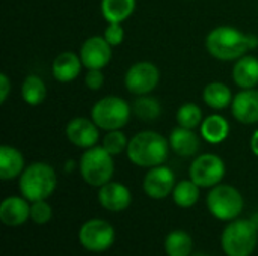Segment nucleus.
I'll list each match as a JSON object with an SVG mask.
<instances>
[{
	"label": "nucleus",
	"instance_id": "nucleus-25",
	"mask_svg": "<svg viewBox=\"0 0 258 256\" xmlns=\"http://www.w3.org/2000/svg\"><path fill=\"white\" fill-rule=\"evenodd\" d=\"M133 115L142 122H154L162 115V104L157 98L148 95H139L132 104Z\"/></svg>",
	"mask_w": 258,
	"mask_h": 256
},
{
	"label": "nucleus",
	"instance_id": "nucleus-12",
	"mask_svg": "<svg viewBox=\"0 0 258 256\" xmlns=\"http://www.w3.org/2000/svg\"><path fill=\"white\" fill-rule=\"evenodd\" d=\"M112 45L104 36H89L80 47L79 56L86 69H103L112 60Z\"/></svg>",
	"mask_w": 258,
	"mask_h": 256
},
{
	"label": "nucleus",
	"instance_id": "nucleus-1",
	"mask_svg": "<svg viewBox=\"0 0 258 256\" xmlns=\"http://www.w3.org/2000/svg\"><path fill=\"white\" fill-rule=\"evenodd\" d=\"M207 53L221 62H236L258 47V36L233 26H218L206 36Z\"/></svg>",
	"mask_w": 258,
	"mask_h": 256
},
{
	"label": "nucleus",
	"instance_id": "nucleus-7",
	"mask_svg": "<svg viewBox=\"0 0 258 256\" xmlns=\"http://www.w3.org/2000/svg\"><path fill=\"white\" fill-rule=\"evenodd\" d=\"M245 201L242 193L230 184H218L207 195V208L210 214L222 222L236 220L243 211Z\"/></svg>",
	"mask_w": 258,
	"mask_h": 256
},
{
	"label": "nucleus",
	"instance_id": "nucleus-29",
	"mask_svg": "<svg viewBox=\"0 0 258 256\" xmlns=\"http://www.w3.org/2000/svg\"><path fill=\"white\" fill-rule=\"evenodd\" d=\"M110 155H119L127 151L128 146V139L122 133V130H112L106 131L103 137V145H101Z\"/></svg>",
	"mask_w": 258,
	"mask_h": 256
},
{
	"label": "nucleus",
	"instance_id": "nucleus-23",
	"mask_svg": "<svg viewBox=\"0 0 258 256\" xmlns=\"http://www.w3.org/2000/svg\"><path fill=\"white\" fill-rule=\"evenodd\" d=\"M136 0H101L100 11L107 23H122L133 15Z\"/></svg>",
	"mask_w": 258,
	"mask_h": 256
},
{
	"label": "nucleus",
	"instance_id": "nucleus-24",
	"mask_svg": "<svg viewBox=\"0 0 258 256\" xmlns=\"http://www.w3.org/2000/svg\"><path fill=\"white\" fill-rule=\"evenodd\" d=\"M20 94H21V98L26 104L39 106L47 98V84L39 75L29 74L21 83Z\"/></svg>",
	"mask_w": 258,
	"mask_h": 256
},
{
	"label": "nucleus",
	"instance_id": "nucleus-14",
	"mask_svg": "<svg viewBox=\"0 0 258 256\" xmlns=\"http://www.w3.org/2000/svg\"><path fill=\"white\" fill-rule=\"evenodd\" d=\"M233 118L243 125L258 124V89H240L231 103Z\"/></svg>",
	"mask_w": 258,
	"mask_h": 256
},
{
	"label": "nucleus",
	"instance_id": "nucleus-33",
	"mask_svg": "<svg viewBox=\"0 0 258 256\" xmlns=\"http://www.w3.org/2000/svg\"><path fill=\"white\" fill-rule=\"evenodd\" d=\"M9 94H11V80L5 72H2L0 74V103L2 104L8 100Z\"/></svg>",
	"mask_w": 258,
	"mask_h": 256
},
{
	"label": "nucleus",
	"instance_id": "nucleus-6",
	"mask_svg": "<svg viewBox=\"0 0 258 256\" xmlns=\"http://www.w3.org/2000/svg\"><path fill=\"white\" fill-rule=\"evenodd\" d=\"M258 228L251 219H236L222 232L221 244L227 256H251L257 247Z\"/></svg>",
	"mask_w": 258,
	"mask_h": 256
},
{
	"label": "nucleus",
	"instance_id": "nucleus-34",
	"mask_svg": "<svg viewBox=\"0 0 258 256\" xmlns=\"http://www.w3.org/2000/svg\"><path fill=\"white\" fill-rule=\"evenodd\" d=\"M251 151L254 152V155L258 157V128L254 131V134H252V137H251Z\"/></svg>",
	"mask_w": 258,
	"mask_h": 256
},
{
	"label": "nucleus",
	"instance_id": "nucleus-21",
	"mask_svg": "<svg viewBox=\"0 0 258 256\" xmlns=\"http://www.w3.org/2000/svg\"><path fill=\"white\" fill-rule=\"evenodd\" d=\"M24 155L11 145L0 146V178L3 181L20 177L24 170Z\"/></svg>",
	"mask_w": 258,
	"mask_h": 256
},
{
	"label": "nucleus",
	"instance_id": "nucleus-28",
	"mask_svg": "<svg viewBox=\"0 0 258 256\" xmlns=\"http://www.w3.org/2000/svg\"><path fill=\"white\" fill-rule=\"evenodd\" d=\"M175 119H177V124L180 127L195 130L204 121L203 109L198 104H195V103H184V104H181L178 107Z\"/></svg>",
	"mask_w": 258,
	"mask_h": 256
},
{
	"label": "nucleus",
	"instance_id": "nucleus-22",
	"mask_svg": "<svg viewBox=\"0 0 258 256\" xmlns=\"http://www.w3.org/2000/svg\"><path fill=\"white\" fill-rule=\"evenodd\" d=\"M233 92L228 84L222 81H212L203 89V101L213 110H224L233 103Z\"/></svg>",
	"mask_w": 258,
	"mask_h": 256
},
{
	"label": "nucleus",
	"instance_id": "nucleus-19",
	"mask_svg": "<svg viewBox=\"0 0 258 256\" xmlns=\"http://www.w3.org/2000/svg\"><path fill=\"white\" fill-rule=\"evenodd\" d=\"M233 81L240 89H254L258 86V57L245 54L233 66Z\"/></svg>",
	"mask_w": 258,
	"mask_h": 256
},
{
	"label": "nucleus",
	"instance_id": "nucleus-20",
	"mask_svg": "<svg viewBox=\"0 0 258 256\" xmlns=\"http://www.w3.org/2000/svg\"><path fill=\"white\" fill-rule=\"evenodd\" d=\"M230 122L225 116L219 113H213L204 118V121L200 125V134L201 137L210 143V145H218L227 140L230 136Z\"/></svg>",
	"mask_w": 258,
	"mask_h": 256
},
{
	"label": "nucleus",
	"instance_id": "nucleus-2",
	"mask_svg": "<svg viewBox=\"0 0 258 256\" xmlns=\"http://www.w3.org/2000/svg\"><path fill=\"white\" fill-rule=\"evenodd\" d=\"M169 139L157 131L144 130L136 133L128 140L125 154L130 163H133L135 166L151 169L166 163L169 157Z\"/></svg>",
	"mask_w": 258,
	"mask_h": 256
},
{
	"label": "nucleus",
	"instance_id": "nucleus-13",
	"mask_svg": "<svg viewBox=\"0 0 258 256\" xmlns=\"http://www.w3.org/2000/svg\"><path fill=\"white\" fill-rule=\"evenodd\" d=\"M65 136L70 143L80 149H89L100 140V128L91 118H73L65 127Z\"/></svg>",
	"mask_w": 258,
	"mask_h": 256
},
{
	"label": "nucleus",
	"instance_id": "nucleus-17",
	"mask_svg": "<svg viewBox=\"0 0 258 256\" xmlns=\"http://www.w3.org/2000/svg\"><path fill=\"white\" fill-rule=\"evenodd\" d=\"M169 145L171 149L183 158L195 157L201 148L200 136L195 133V130L184 128V127H175L169 134Z\"/></svg>",
	"mask_w": 258,
	"mask_h": 256
},
{
	"label": "nucleus",
	"instance_id": "nucleus-27",
	"mask_svg": "<svg viewBox=\"0 0 258 256\" xmlns=\"http://www.w3.org/2000/svg\"><path fill=\"white\" fill-rule=\"evenodd\" d=\"M194 240L186 231H174L165 240V252L168 256H190Z\"/></svg>",
	"mask_w": 258,
	"mask_h": 256
},
{
	"label": "nucleus",
	"instance_id": "nucleus-35",
	"mask_svg": "<svg viewBox=\"0 0 258 256\" xmlns=\"http://www.w3.org/2000/svg\"><path fill=\"white\" fill-rule=\"evenodd\" d=\"M251 220H252V223L258 228V213L257 214H254V217H251Z\"/></svg>",
	"mask_w": 258,
	"mask_h": 256
},
{
	"label": "nucleus",
	"instance_id": "nucleus-32",
	"mask_svg": "<svg viewBox=\"0 0 258 256\" xmlns=\"http://www.w3.org/2000/svg\"><path fill=\"white\" fill-rule=\"evenodd\" d=\"M104 80L103 69H88L85 74V84L91 91H100L104 84Z\"/></svg>",
	"mask_w": 258,
	"mask_h": 256
},
{
	"label": "nucleus",
	"instance_id": "nucleus-26",
	"mask_svg": "<svg viewBox=\"0 0 258 256\" xmlns=\"http://www.w3.org/2000/svg\"><path fill=\"white\" fill-rule=\"evenodd\" d=\"M200 189L201 187L198 184H195L190 178L177 183L174 187V192H172V199H174L175 205H178L180 208L194 207L200 201V195H201Z\"/></svg>",
	"mask_w": 258,
	"mask_h": 256
},
{
	"label": "nucleus",
	"instance_id": "nucleus-36",
	"mask_svg": "<svg viewBox=\"0 0 258 256\" xmlns=\"http://www.w3.org/2000/svg\"><path fill=\"white\" fill-rule=\"evenodd\" d=\"M194 256H209V255H204V253H197V255Z\"/></svg>",
	"mask_w": 258,
	"mask_h": 256
},
{
	"label": "nucleus",
	"instance_id": "nucleus-8",
	"mask_svg": "<svg viewBox=\"0 0 258 256\" xmlns=\"http://www.w3.org/2000/svg\"><path fill=\"white\" fill-rule=\"evenodd\" d=\"M227 167L224 160L212 152L197 155L189 166V178L201 189H212L222 183Z\"/></svg>",
	"mask_w": 258,
	"mask_h": 256
},
{
	"label": "nucleus",
	"instance_id": "nucleus-10",
	"mask_svg": "<svg viewBox=\"0 0 258 256\" xmlns=\"http://www.w3.org/2000/svg\"><path fill=\"white\" fill-rule=\"evenodd\" d=\"M115 241L113 226L103 219H91L79 229V243L83 249L94 253L106 252Z\"/></svg>",
	"mask_w": 258,
	"mask_h": 256
},
{
	"label": "nucleus",
	"instance_id": "nucleus-18",
	"mask_svg": "<svg viewBox=\"0 0 258 256\" xmlns=\"http://www.w3.org/2000/svg\"><path fill=\"white\" fill-rule=\"evenodd\" d=\"M83 63L79 54L73 51L59 53L51 63V74L59 83H70L82 72Z\"/></svg>",
	"mask_w": 258,
	"mask_h": 256
},
{
	"label": "nucleus",
	"instance_id": "nucleus-9",
	"mask_svg": "<svg viewBox=\"0 0 258 256\" xmlns=\"http://www.w3.org/2000/svg\"><path fill=\"white\" fill-rule=\"evenodd\" d=\"M159 81L160 69L148 60L133 63L124 74V86L135 97L151 94L159 86Z\"/></svg>",
	"mask_w": 258,
	"mask_h": 256
},
{
	"label": "nucleus",
	"instance_id": "nucleus-5",
	"mask_svg": "<svg viewBox=\"0 0 258 256\" xmlns=\"http://www.w3.org/2000/svg\"><path fill=\"white\" fill-rule=\"evenodd\" d=\"M79 170L83 181L92 187H101L112 181L115 174V161L113 155H110L103 146H92L85 149L80 155Z\"/></svg>",
	"mask_w": 258,
	"mask_h": 256
},
{
	"label": "nucleus",
	"instance_id": "nucleus-11",
	"mask_svg": "<svg viewBox=\"0 0 258 256\" xmlns=\"http://www.w3.org/2000/svg\"><path fill=\"white\" fill-rule=\"evenodd\" d=\"M175 184V174L172 169L160 164L148 169L142 181V189L151 199H165L172 195Z\"/></svg>",
	"mask_w": 258,
	"mask_h": 256
},
{
	"label": "nucleus",
	"instance_id": "nucleus-30",
	"mask_svg": "<svg viewBox=\"0 0 258 256\" xmlns=\"http://www.w3.org/2000/svg\"><path fill=\"white\" fill-rule=\"evenodd\" d=\"M53 210L50 204L44 201H35L30 204V220L36 225H45L51 220Z\"/></svg>",
	"mask_w": 258,
	"mask_h": 256
},
{
	"label": "nucleus",
	"instance_id": "nucleus-3",
	"mask_svg": "<svg viewBox=\"0 0 258 256\" xmlns=\"http://www.w3.org/2000/svg\"><path fill=\"white\" fill-rule=\"evenodd\" d=\"M57 186V175L53 166L44 161H36L23 170L18 177V189L21 196L29 202L44 201L53 195Z\"/></svg>",
	"mask_w": 258,
	"mask_h": 256
},
{
	"label": "nucleus",
	"instance_id": "nucleus-31",
	"mask_svg": "<svg viewBox=\"0 0 258 256\" xmlns=\"http://www.w3.org/2000/svg\"><path fill=\"white\" fill-rule=\"evenodd\" d=\"M124 27L121 23H107V27L104 29L103 36L112 47H118L124 41Z\"/></svg>",
	"mask_w": 258,
	"mask_h": 256
},
{
	"label": "nucleus",
	"instance_id": "nucleus-15",
	"mask_svg": "<svg viewBox=\"0 0 258 256\" xmlns=\"http://www.w3.org/2000/svg\"><path fill=\"white\" fill-rule=\"evenodd\" d=\"M98 202L100 205L112 213L124 211L132 204V193L127 186L115 181H109L107 184L98 189Z\"/></svg>",
	"mask_w": 258,
	"mask_h": 256
},
{
	"label": "nucleus",
	"instance_id": "nucleus-16",
	"mask_svg": "<svg viewBox=\"0 0 258 256\" xmlns=\"http://www.w3.org/2000/svg\"><path fill=\"white\" fill-rule=\"evenodd\" d=\"M30 219V204L24 196H8L0 204V220L3 225L17 228Z\"/></svg>",
	"mask_w": 258,
	"mask_h": 256
},
{
	"label": "nucleus",
	"instance_id": "nucleus-4",
	"mask_svg": "<svg viewBox=\"0 0 258 256\" xmlns=\"http://www.w3.org/2000/svg\"><path fill=\"white\" fill-rule=\"evenodd\" d=\"M132 115V104L118 95H106L95 101L91 109V119L104 131L122 130L128 124Z\"/></svg>",
	"mask_w": 258,
	"mask_h": 256
}]
</instances>
